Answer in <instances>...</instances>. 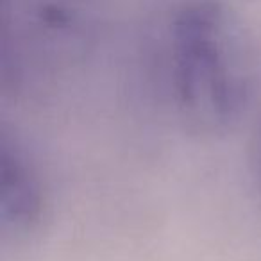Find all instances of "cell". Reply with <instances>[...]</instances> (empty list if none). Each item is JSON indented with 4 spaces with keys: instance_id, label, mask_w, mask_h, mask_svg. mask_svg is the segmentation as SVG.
Returning a JSON list of instances; mask_svg holds the SVG:
<instances>
[{
    "instance_id": "6da1fadb",
    "label": "cell",
    "mask_w": 261,
    "mask_h": 261,
    "mask_svg": "<svg viewBox=\"0 0 261 261\" xmlns=\"http://www.w3.org/2000/svg\"><path fill=\"white\" fill-rule=\"evenodd\" d=\"M177 108L202 135L232 130L252 98L254 70L238 23L213 0L186 6L172 25Z\"/></svg>"
},
{
    "instance_id": "7a4b0ae2",
    "label": "cell",
    "mask_w": 261,
    "mask_h": 261,
    "mask_svg": "<svg viewBox=\"0 0 261 261\" xmlns=\"http://www.w3.org/2000/svg\"><path fill=\"white\" fill-rule=\"evenodd\" d=\"M45 218L40 174L18 140L0 136V240L4 247L27 243Z\"/></svg>"
},
{
    "instance_id": "3957f363",
    "label": "cell",
    "mask_w": 261,
    "mask_h": 261,
    "mask_svg": "<svg viewBox=\"0 0 261 261\" xmlns=\"http://www.w3.org/2000/svg\"><path fill=\"white\" fill-rule=\"evenodd\" d=\"M257 156H259V165H261V127H259V136H257Z\"/></svg>"
}]
</instances>
